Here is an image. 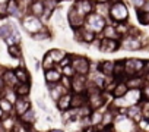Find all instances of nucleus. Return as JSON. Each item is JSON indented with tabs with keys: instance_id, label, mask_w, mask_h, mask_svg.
I'll return each instance as SVG.
<instances>
[{
	"instance_id": "nucleus-1",
	"label": "nucleus",
	"mask_w": 149,
	"mask_h": 132,
	"mask_svg": "<svg viewBox=\"0 0 149 132\" xmlns=\"http://www.w3.org/2000/svg\"><path fill=\"white\" fill-rule=\"evenodd\" d=\"M129 21V8L124 3V0H117V2L110 5V13H108V22L118 24V22H127Z\"/></svg>"
},
{
	"instance_id": "nucleus-2",
	"label": "nucleus",
	"mask_w": 149,
	"mask_h": 132,
	"mask_svg": "<svg viewBox=\"0 0 149 132\" xmlns=\"http://www.w3.org/2000/svg\"><path fill=\"white\" fill-rule=\"evenodd\" d=\"M143 59H137V57H129L124 59V72H126V78L130 77H143Z\"/></svg>"
},
{
	"instance_id": "nucleus-3",
	"label": "nucleus",
	"mask_w": 149,
	"mask_h": 132,
	"mask_svg": "<svg viewBox=\"0 0 149 132\" xmlns=\"http://www.w3.org/2000/svg\"><path fill=\"white\" fill-rule=\"evenodd\" d=\"M70 65L73 66L74 72L78 75H85L88 77L89 72H91V60L86 57V56H82V54H73L72 53V62Z\"/></svg>"
},
{
	"instance_id": "nucleus-4",
	"label": "nucleus",
	"mask_w": 149,
	"mask_h": 132,
	"mask_svg": "<svg viewBox=\"0 0 149 132\" xmlns=\"http://www.w3.org/2000/svg\"><path fill=\"white\" fill-rule=\"evenodd\" d=\"M19 24H21V28H22L28 35H31V34H34V32H37V31H40V29H42V28L45 27V25L41 22L40 18L32 16V15H29V13H26V15L19 21Z\"/></svg>"
},
{
	"instance_id": "nucleus-5",
	"label": "nucleus",
	"mask_w": 149,
	"mask_h": 132,
	"mask_svg": "<svg viewBox=\"0 0 149 132\" xmlns=\"http://www.w3.org/2000/svg\"><path fill=\"white\" fill-rule=\"evenodd\" d=\"M108 24V21L105 19V18H102L101 15H98V13H95V12H92V13H89L86 18H85V28H88V29H91V31H94L95 34H101V31L104 29V27Z\"/></svg>"
},
{
	"instance_id": "nucleus-6",
	"label": "nucleus",
	"mask_w": 149,
	"mask_h": 132,
	"mask_svg": "<svg viewBox=\"0 0 149 132\" xmlns=\"http://www.w3.org/2000/svg\"><path fill=\"white\" fill-rule=\"evenodd\" d=\"M140 35H124L121 40H120V48H124V50H129V51H136V50H140L143 47V43L140 40Z\"/></svg>"
},
{
	"instance_id": "nucleus-7",
	"label": "nucleus",
	"mask_w": 149,
	"mask_h": 132,
	"mask_svg": "<svg viewBox=\"0 0 149 132\" xmlns=\"http://www.w3.org/2000/svg\"><path fill=\"white\" fill-rule=\"evenodd\" d=\"M66 18H67V24L70 27V29H79L85 25V16H82L76 9L73 6H70L67 9V13H66Z\"/></svg>"
},
{
	"instance_id": "nucleus-8",
	"label": "nucleus",
	"mask_w": 149,
	"mask_h": 132,
	"mask_svg": "<svg viewBox=\"0 0 149 132\" xmlns=\"http://www.w3.org/2000/svg\"><path fill=\"white\" fill-rule=\"evenodd\" d=\"M72 6L76 9L82 16H88L89 13L94 12V6H95V2H92V0H74V2L72 3Z\"/></svg>"
},
{
	"instance_id": "nucleus-9",
	"label": "nucleus",
	"mask_w": 149,
	"mask_h": 132,
	"mask_svg": "<svg viewBox=\"0 0 149 132\" xmlns=\"http://www.w3.org/2000/svg\"><path fill=\"white\" fill-rule=\"evenodd\" d=\"M98 50H100L101 53H107V54L116 53V51L120 50V41H117V40H110V38H100Z\"/></svg>"
},
{
	"instance_id": "nucleus-10",
	"label": "nucleus",
	"mask_w": 149,
	"mask_h": 132,
	"mask_svg": "<svg viewBox=\"0 0 149 132\" xmlns=\"http://www.w3.org/2000/svg\"><path fill=\"white\" fill-rule=\"evenodd\" d=\"M63 74H61V68L58 65H56L53 69H47L44 71V79H45V85H53V84H58L61 79Z\"/></svg>"
},
{
	"instance_id": "nucleus-11",
	"label": "nucleus",
	"mask_w": 149,
	"mask_h": 132,
	"mask_svg": "<svg viewBox=\"0 0 149 132\" xmlns=\"http://www.w3.org/2000/svg\"><path fill=\"white\" fill-rule=\"evenodd\" d=\"M88 87V77L85 75H74L72 78V93H86Z\"/></svg>"
},
{
	"instance_id": "nucleus-12",
	"label": "nucleus",
	"mask_w": 149,
	"mask_h": 132,
	"mask_svg": "<svg viewBox=\"0 0 149 132\" xmlns=\"http://www.w3.org/2000/svg\"><path fill=\"white\" fill-rule=\"evenodd\" d=\"M32 106H31V101L28 97H18L13 103V114L16 117H19L21 114H24L26 110H29Z\"/></svg>"
},
{
	"instance_id": "nucleus-13",
	"label": "nucleus",
	"mask_w": 149,
	"mask_h": 132,
	"mask_svg": "<svg viewBox=\"0 0 149 132\" xmlns=\"http://www.w3.org/2000/svg\"><path fill=\"white\" fill-rule=\"evenodd\" d=\"M35 120H37V117H35V112H34V109H32V107H31L29 110H26L24 114H21V116L18 117L19 125H21L22 128H25V129H26V132L32 128V125L35 123Z\"/></svg>"
},
{
	"instance_id": "nucleus-14",
	"label": "nucleus",
	"mask_w": 149,
	"mask_h": 132,
	"mask_svg": "<svg viewBox=\"0 0 149 132\" xmlns=\"http://www.w3.org/2000/svg\"><path fill=\"white\" fill-rule=\"evenodd\" d=\"M0 77H2V79L5 82V87L9 88V90H13L15 85L19 82L18 78H16V75H15V72H13V69H10V68H5V71L2 72V75H0Z\"/></svg>"
},
{
	"instance_id": "nucleus-15",
	"label": "nucleus",
	"mask_w": 149,
	"mask_h": 132,
	"mask_svg": "<svg viewBox=\"0 0 149 132\" xmlns=\"http://www.w3.org/2000/svg\"><path fill=\"white\" fill-rule=\"evenodd\" d=\"M124 113H126V116H127L129 119H132L136 125L143 119V112H142L140 103H139V104H134V106H130V107H127V109H124Z\"/></svg>"
},
{
	"instance_id": "nucleus-16",
	"label": "nucleus",
	"mask_w": 149,
	"mask_h": 132,
	"mask_svg": "<svg viewBox=\"0 0 149 132\" xmlns=\"http://www.w3.org/2000/svg\"><path fill=\"white\" fill-rule=\"evenodd\" d=\"M98 37H100V38L117 40V41H120V40H121V37L118 35V32H117V29H116V25H114V24H111V22H108V24L104 27V29L101 31V34H100Z\"/></svg>"
},
{
	"instance_id": "nucleus-17",
	"label": "nucleus",
	"mask_w": 149,
	"mask_h": 132,
	"mask_svg": "<svg viewBox=\"0 0 149 132\" xmlns=\"http://www.w3.org/2000/svg\"><path fill=\"white\" fill-rule=\"evenodd\" d=\"M51 37H53V32H51L50 28H47V25H45L42 29H40V31H37V32H34V34L29 35V38H31L32 41H35V43L48 41V40H51Z\"/></svg>"
},
{
	"instance_id": "nucleus-18",
	"label": "nucleus",
	"mask_w": 149,
	"mask_h": 132,
	"mask_svg": "<svg viewBox=\"0 0 149 132\" xmlns=\"http://www.w3.org/2000/svg\"><path fill=\"white\" fill-rule=\"evenodd\" d=\"M56 107H57V110H58L60 113L67 112L69 109H72V91L63 94V95L56 101Z\"/></svg>"
},
{
	"instance_id": "nucleus-19",
	"label": "nucleus",
	"mask_w": 149,
	"mask_h": 132,
	"mask_svg": "<svg viewBox=\"0 0 149 132\" xmlns=\"http://www.w3.org/2000/svg\"><path fill=\"white\" fill-rule=\"evenodd\" d=\"M97 71H98L100 74H102L105 78H113L114 62H111V60H102V62H98Z\"/></svg>"
},
{
	"instance_id": "nucleus-20",
	"label": "nucleus",
	"mask_w": 149,
	"mask_h": 132,
	"mask_svg": "<svg viewBox=\"0 0 149 132\" xmlns=\"http://www.w3.org/2000/svg\"><path fill=\"white\" fill-rule=\"evenodd\" d=\"M47 90H48V94H50V97H51V100L56 103L63 94H66V93H69L60 82L58 84H53V85H47Z\"/></svg>"
},
{
	"instance_id": "nucleus-21",
	"label": "nucleus",
	"mask_w": 149,
	"mask_h": 132,
	"mask_svg": "<svg viewBox=\"0 0 149 132\" xmlns=\"http://www.w3.org/2000/svg\"><path fill=\"white\" fill-rule=\"evenodd\" d=\"M13 72H15V75H16V78H18L19 82H31V79H32L29 71L25 68V65L22 62L19 63V66L13 68Z\"/></svg>"
},
{
	"instance_id": "nucleus-22",
	"label": "nucleus",
	"mask_w": 149,
	"mask_h": 132,
	"mask_svg": "<svg viewBox=\"0 0 149 132\" xmlns=\"http://www.w3.org/2000/svg\"><path fill=\"white\" fill-rule=\"evenodd\" d=\"M88 104V94L86 93H72V107L81 109L82 106Z\"/></svg>"
},
{
	"instance_id": "nucleus-23",
	"label": "nucleus",
	"mask_w": 149,
	"mask_h": 132,
	"mask_svg": "<svg viewBox=\"0 0 149 132\" xmlns=\"http://www.w3.org/2000/svg\"><path fill=\"white\" fill-rule=\"evenodd\" d=\"M31 90H32L31 82H18L15 85V88H13L16 97H29Z\"/></svg>"
},
{
	"instance_id": "nucleus-24",
	"label": "nucleus",
	"mask_w": 149,
	"mask_h": 132,
	"mask_svg": "<svg viewBox=\"0 0 149 132\" xmlns=\"http://www.w3.org/2000/svg\"><path fill=\"white\" fill-rule=\"evenodd\" d=\"M47 54L53 59V62L56 63V65H58L64 57H66V54H67V51L64 50V48H60V47H53V48H50V50H47Z\"/></svg>"
},
{
	"instance_id": "nucleus-25",
	"label": "nucleus",
	"mask_w": 149,
	"mask_h": 132,
	"mask_svg": "<svg viewBox=\"0 0 149 132\" xmlns=\"http://www.w3.org/2000/svg\"><path fill=\"white\" fill-rule=\"evenodd\" d=\"M44 11H45V6L42 2H31L28 6V13L37 18H41L44 15Z\"/></svg>"
},
{
	"instance_id": "nucleus-26",
	"label": "nucleus",
	"mask_w": 149,
	"mask_h": 132,
	"mask_svg": "<svg viewBox=\"0 0 149 132\" xmlns=\"http://www.w3.org/2000/svg\"><path fill=\"white\" fill-rule=\"evenodd\" d=\"M81 35H82V44H86V46H92V43L98 38V34H95L94 31L85 27L81 28Z\"/></svg>"
},
{
	"instance_id": "nucleus-27",
	"label": "nucleus",
	"mask_w": 149,
	"mask_h": 132,
	"mask_svg": "<svg viewBox=\"0 0 149 132\" xmlns=\"http://www.w3.org/2000/svg\"><path fill=\"white\" fill-rule=\"evenodd\" d=\"M127 91H129V87H127L126 81H117L114 90L111 91V95H113V98H120V97L126 95Z\"/></svg>"
},
{
	"instance_id": "nucleus-28",
	"label": "nucleus",
	"mask_w": 149,
	"mask_h": 132,
	"mask_svg": "<svg viewBox=\"0 0 149 132\" xmlns=\"http://www.w3.org/2000/svg\"><path fill=\"white\" fill-rule=\"evenodd\" d=\"M126 84L129 90H142L145 85V79L143 77H130V78H126Z\"/></svg>"
},
{
	"instance_id": "nucleus-29",
	"label": "nucleus",
	"mask_w": 149,
	"mask_h": 132,
	"mask_svg": "<svg viewBox=\"0 0 149 132\" xmlns=\"http://www.w3.org/2000/svg\"><path fill=\"white\" fill-rule=\"evenodd\" d=\"M8 54L15 59V60H21L22 56H24V50H22V46L21 43L18 44H12V46H8Z\"/></svg>"
},
{
	"instance_id": "nucleus-30",
	"label": "nucleus",
	"mask_w": 149,
	"mask_h": 132,
	"mask_svg": "<svg viewBox=\"0 0 149 132\" xmlns=\"http://www.w3.org/2000/svg\"><path fill=\"white\" fill-rule=\"evenodd\" d=\"M110 5L111 3H101V2H95L94 6V12L101 15L102 18H105L108 21V13H110Z\"/></svg>"
},
{
	"instance_id": "nucleus-31",
	"label": "nucleus",
	"mask_w": 149,
	"mask_h": 132,
	"mask_svg": "<svg viewBox=\"0 0 149 132\" xmlns=\"http://www.w3.org/2000/svg\"><path fill=\"white\" fill-rule=\"evenodd\" d=\"M0 113L2 114H13V103L6 97H0Z\"/></svg>"
},
{
	"instance_id": "nucleus-32",
	"label": "nucleus",
	"mask_w": 149,
	"mask_h": 132,
	"mask_svg": "<svg viewBox=\"0 0 149 132\" xmlns=\"http://www.w3.org/2000/svg\"><path fill=\"white\" fill-rule=\"evenodd\" d=\"M136 18L140 25H149V11L146 9H136Z\"/></svg>"
},
{
	"instance_id": "nucleus-33",
	"label": "nucleus",
	"mask_w": 149,
	"mask_h": 132,
	"mask_svg": "<svg viewBox=\"0 0 149 132\" xmlns=\"http://www.w3.org/2000/svg\"><path fill=\"white\" fill-rule=\"evenodd\" d=\"M12 34H13V27H12V24H9V22L0 24V38L5 40V38H8V37L12 35Z\"/></svg>"
},
{
	"instance_id": "nucleus-34",
	"label": "nucleus",
	"mask_w": 149,
	"mask_h": 132,
	"mask_svg": "<svg viewBox=\"0 0 149 132\" xmlns=\"http://www.w3.org/2000/svg\"><path fill=\"white\" fill-rule=\"evenodd\" d=\"M116 25V29H117V32H118V35L123 38L124 35H127L129 34V29H130V24H127V22H118V24H114Z\"/></svg>"
},
{
	"instance_id": "nucleus-35",
	"label": "nucleus",
	"mask_w": 149,
	"mask_h": 132,
	"mask_svg": "<svg viewBox=\"0 0 149 132\" xmlns=\"http://www.w3.org/2000/svg\"><path fill=\"white\" fill-rule=\"evenodd\" d=\"M51 21H54V24L58 25V27H63V25H64V16H63L60 8H57V9L54 11V13H53V16H51ZM51 21H50V22H51Z\"/></svg>"
},
{
	"instance_id": "nucleus-36",
	"label": "nucleus",
	"mask_w": 149,
	"mask_h": 132,
	"mask_svg": "<svg viewBox=\"0 0 149 132\" xmlns=\"http://www.w3.org/2000/svg\"><path fill=\"white\" fill-rule=\"evenodd\" d=\"M54 66H56V63H54V62H53V59L45 53V54H44V57L41 59V68H42L44 71H47V69H53Z\"/></svg>"
},
{
	"instance_id": "nucleus-37",
	"label": "nucleus",
	"mask_w": 149,
	"mask_h": 132,
	"mask_svg": "<svg viewBox=\"0 0 149 132\" xmlns=\"http://www.w3.org/2000/svg\"><path fill=\"white\" fill-rule=\"evenodd\" d=\"M61 74H63V77H67V78H73L74 75H76V72H74V69H73L72 65L63 66V68H61Z\"/></svg>"
},
{
	"instance_id": "nucleus-38",
	"label": "nucleus",
	"mask_w": 149,
	"mask_h": 132,
	"mask_svg": "<svg viewBox=\"0 0 149 132\" xmlns=\"http://www.w3.org/2000/svg\"><path fill=\"white\" fill-rule=\"evenodd\" d=\"M8 18V0H2L0 2V19Z\"/></svg>"
},
{
	"instance_id": "nucleus-39",
	"label": "nucleus",
	"mask_w": 149,
	"mask_h": 132,
	"mask_svg": "<svg viewBox=\"0 0 149 132\" xmlns=\"http://www.w3.org/2000/svg\"><path fill=\"white\" fill-rule=\"evenodd\" d=\"M42 3H44L45 9H51V11H56L60 5L58 0H42Z\"/></svg>"
},
{
	"instance_id": "nucleus-40",
	"label": "nucleus",
	"mask_w": 149,
	"mask_h": 132,
	"mask_svg": "<svg viewBox=\"0 0 149 132\" xmlns=\"http://www.w3.org/2000/svg\"><path fill=\"white\" fill-rule=\"evenodd\" d=\"M148 2H149V0H130V3L133 5L134 9H143Z\"/></svg>"
},
{
	"instance_id": "nucleus-41",
	"label": "nucleus",
	"mask_w": 149,
	"mask_h": 132,
	"mask_svg": "<svg viewBox=\"0 0 149 132\" xmlns=\"http://www.w3.org/2000/svg\"><path fill=\"white\" fill-rule=\"evenodd\" d=\"M60 84L67 90V91H70L72 90V78H67V77H61V79H60Z\"/></svg>"
},
{
	"instance_id": "nucleus-42",
	"label": "nucleus",
	"mask_w": 149,
	"mask_h": 132,
	"mask_svg": "<svg viewBox=\"0 0 149 132\" xmlns=\"http://www.w3.org/2000/svg\"><path fill=\"white\" fill-rule=\"evenodd\" d=\"M35 104H38V107H40L41 110H44V112L48 110V109H47V104H45V101H44L42 98H37V100H35Z\"/></svg>"
},
{
	"instance_id": "nucleus-43",
	"label": "nucleus",
	"mask_w": 149,
	"mask_h": 132,
	"mask_svg": "<svg viewBox=\"0 0 149 132\" xmlns=\"http://www.w3.org/2000/svg\"><path fill=\"white\" fill-rule=\"evenodd\" d=\"M5 91H6V87H5V82H3L2 77H0V97L5 95Z\"/></svg>"
},
{
	"instance_id": "nucleus-44",
	"label": "nucleus",
	"mask_w": 149,
	"mask_h": 132,
	"mask_svg": "<svg viewBox=\"0 0 149 132\" xmlns=\"http://www.w3.org/2000/svg\"><path fill=\"white\" fill-rule=\"evenodd\" d=\"M148 72H149V59H146L145 63H143V75L148 74Z\"/></svg>"
},
{
	"instance_id": "nucleus-45",
	"label": "nucleus",
	"mask_w": 149,
	"mask_h": 132,
	"mask_svg": "<svg viewBox=\"0 0 149 132\" xmlns=\"http://www.w3.org/2000/svg\"><path fill=\"white\" fill-rule=\"evenodd\" d=\"M34 68H35V71H40L41 69V62L38 59H34Z\"/></svg>"
},
{
	"instance_id": "nucleus-46",
	"label": "nucleus",
	"mask_w": 149,
	"mask_h": 132,
	"mask_svg": "<svg viewBox=\"0 0 149 132\" xmlns=\"http://www.w3.org/2000/svg\"><path fill=\"white\" fill-rule=\"evenodd\" d=\"M0 132H8V129L5 128V125H3V122H2V119H0Z\"/></svg>"
},
{
	"instance_id": "nucleus-47",
	"label": "nucleus",
	"mask_w": 149,
	"mask_h": 132,
	"mask_svg": "<svg viewBox=\"0 0 149 132\" xmlns=\"http://www.w3.org/2000/svg\"><path fill=\"white\" fill-rule=\"evenodd\" d=\"M47 132H64L63 129H48Z\"/></svg>"
},
{
	"instance_id": "nucleus-48",
	"label": "nucleus",
	"mask_w": 149,
	"mask_h": 132,
	"mask_svg": "<svg viewBox=\"0 0 149 132\" xmlns=\"http://www.w3.org/2000/svg\"><path fill=\"white\" fill-rule=\"evenodd\" d=\"M143 79H145V82H149V72L143 75Z\"/></svg>"
},
{
	"instance_id": "nucleus-49",
	"label": "nucleus",
	"mask_w": 149,
	"mask_h": 132,
	"mask_svg": "<svg viewBox=\"0 0 149 132\" xmlns=\"http://www.w3.org/2000/svg\"><path fill=\"white\" fill-rule=\"evenodd\" d=\"M31 2H42V0H31Z\"/></svg>"
},
{
	"instance_id": "nucleus-50",
	"label": "nucleus",
	"mask_w": 149,
	"mask_h": 132,
	"mask_svg": "<svg viewBox=\"0 0 149 132\" xmlns=\"http://www.w3.org/2000/svg\"><path fill=\"white\" fill-rule=\"evenodd\" d=\"M58 2H60V3H63V2H67V0H58Z\"/></svg>"
},
{
	"instance_id": "nucleus-51",
	"label": "nucleus",
	"mask_w": 149,
	"mask_h": 132,
	"mask_svg": "<svg viewBox=\"0 0 149 132\" xmlns=\"http://www.w3.org/2000/svg\"><path fill=\"white\" fill-rule=\"evenodd\" d=\"M101 132H113V131H101Z\"/></svg>"
},
{
	"instance_id": "nucleus-52",
	"label": "nucleus",
	"mask_w": 149,
	"mask_h": 132,
	"mask_svg": "<svg viewBox=\"0 0 149 132\" xmlns=\"http://www.w3.org/2000/svg\"><path fill=\"white\" fill-rule=\"evenodd\" d=\"M72 132H82V131H72Z\"/></svg>"
},
{
	"instance_id": "nucleus-53",
	"label": "nucleus",
	"mask_w": 149,
	"mask_h": 132,
	"mask_svg": "<svg viewBox=\"0 0 149 132\" xmlns=\"http://www.w3.org/2000/svg\"><path fill=\"white\" fill-rule=\"evenodd\" d=\"M16 2H21V0H16Z\"/></svg>"
},
{
	"instance_id": "nucleus-54",
	"label": "nucleus",
	"mask_w": 149,
	"mask_h": 132,
	"mask_svg": "<svg viewBox=\"0 0 149 132\" xmlns=\"http://www.w3.org/2000/svg\"><path fill=\"white\" fill-rule=\"evenodd\" d=\"M92 2H97V0H92Z\"/></svg>"
}]
</instances>
